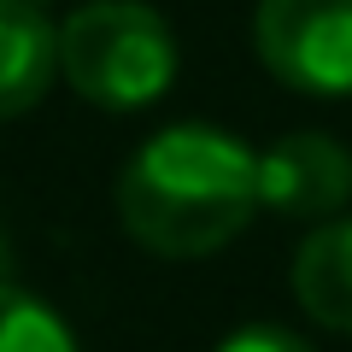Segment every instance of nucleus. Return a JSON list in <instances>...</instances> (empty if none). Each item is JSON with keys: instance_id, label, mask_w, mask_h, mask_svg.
<instances>
[{"instance_id": "1", "label": "nucleus", "mask_w": 352, "mask_h": 352, "mask_svg": "<svg viewBox=\"0 0 352 352\" xmlns=\"http://www.w3.org/2000/svg\"><path fill=\"white\" fill-rule=\"evenodd\" d=\"M258 212V153L212 124H170L118 176V223L153 258H212Z\"/></svg>"}, {"instance_id": "2", "label": "nucleus", "mask_w": 352, "mask_h": 352, "mask_svg": "<svg viewBox=\"0 0 352 352\" xmlns=\"http://www.w3.org/2000/svg\"><path fill=\"white\" fill-rule=\"evenodd\" d=\"M59 76L100 112H141L176 82V36L147 0H82L59 24Z\"/></svg>"}, {"instance_id": "3", "label": "nucleus", "mask_w": 352, "mask_h": 352, "mask_svg": "<svg viewBox=\"0 0 352 352\" xmlns=\"http://www.w3.org/2000/svg\"><path fill=\"white\" fill-rule=\"evenodd\" d=\"M252 47L294 94H352V0H258Z\"/></svg>"}, {"instance_id": "4", "label": "nucleus", "mask_w": 352, "mask_h": 352, "mask_svg": "<svg viewBox=\"0 0 352 352\" xmlns=\"http://www.w3.org/2000/svg\"><path fill=\"white\" fill-rule=\"evenodd\" d=\"M352 200V153L323 129L276 135L258 153V212L329 223Z\"/></svg>"}, {"instance_id": "5", "label": "nucleus", "mask_w": 352, "mask_h": 352, "mask_svg": "<svg viewBox=\"0 0 352 352\" xmlns=\"http://www.w3.org/2000/svg\"><path fill=\"white\" fill-rule=\"evenodd\" d=\"M59 76V24L41 0H0V124L36 112Z\"/></svg>"}, {"instance_id": "6", "label": "nucleus", "mask_w": 352, "mask_h": 352, "mask_svg": "<svg viewBox=\"0 0 352 352\" xmlns=\"http://www.w3.org/2000/svg\"><path fill=\"white\" fill-rule=\"evenodd\" d=\"M294 300L311 323L352 335V212L317 223L294 252Z\"/></svg>"}, {"instance_id": "7", "label": "nucleus", "mask_w": 352, "mask_h": 352, "mask_svg": "<svg viewBox=\"0 0 352 352\" xmlns=\"http://www.w3.org/2000/svg\"><path fill=\"white\" fill-rule=\"evenodd\" d=\"M0 352H82V346L41 294L0 282Z\"/></svg>"}, {"instance_id": "8", "label": "nucleus", "mask_w": 352, "mask_h": 352, "mask_svg": "<svg viewBox=\"0 0 352 352\" xmlns=\"http://www.w3.org/2000/svg\"><path fill=\"white\" fill-rule=\"evenodd\" d=\"M217 352H317V346L305 335H294V329H282V323H247V329H235Z\"/></svg>"}, {"instance_id": "9", "label": "nucleus", "mask_w": 352, "mask_h": 352, "mask_svg": "<svg viewBox=\"0 0 352 352\" xmlns=\"http://www.w3.org/2000/svg\"><path fill=\"white\" fill-rule=\"evenodd\" d=\"M0 282H12V235H6V223H0Z\"/></svg>"}]
</instances>
